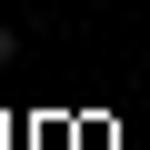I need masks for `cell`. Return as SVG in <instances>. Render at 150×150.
Segmentation results:
<instances>
[{"instance_id":"1","label":"cell","mask_w":150,"mask_h":150,"mask_svg":"<svg viewBox=\"0 0 150 150\" xmlns=\"http://www.w3.org/2000/svg\"><path fill=\"white\" fill-rule=\"evenodd\" d=\"M10 60H20V30H10V20H0V70H10Z\"/></svg>"}]
</instances>
